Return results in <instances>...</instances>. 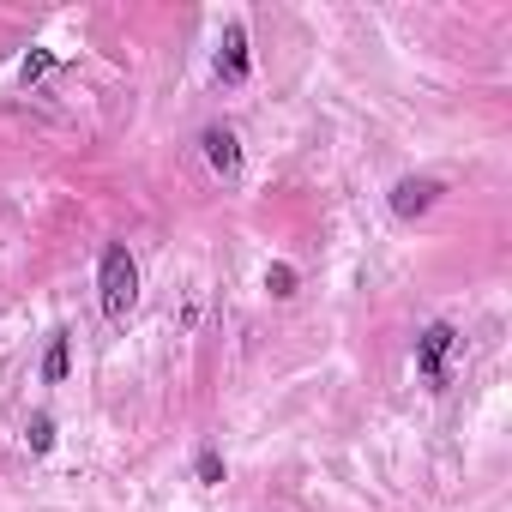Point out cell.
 <instances>
[{
  "instance_id": "obj_7",
  "label": "cell",
  "mask_w": 512,
  "mask_h": 512,
  "mask_svg": "<svg viewBox=\"0 0 512 512\" xmlns=\"http://www.w3.org/2000/svg\"><path fill=\"white\" fill-rule=\"evenodd\" d=\"M49 73H55V55H49V49H37V55H25L19 85H37V79H49Z\"/></svg>"
},
{
  "instance_id": "obj_4",
  "label": "cell",
  "mask_w": 512,
  "mask_h": 512,
  "mask_svg": "<svg viewBox=\"0 0 512 512\" xmlns=\"http://www.w3.org/2000/svg\"><path fill=\"white\" fill-rule=\"evenodd\" d=\"M434 199H440V181L434 175H404L392 187V211L398 217H422V211H434Z\"/></svg>"
},
{
  "instance_id": "obj_10",
  "label": "cell",
  "mask_w": 512,
  "mask_h": 512,
  "mask_svg": "<svg viewBox=\"0 0 512 512\" xmlns=\"http://www.w3.org/2000/svg\"><path fill=\"white\" fill-rule=\"evenodd\" d=\"M25 440H31V452H49V446H55V422H49V416H31Z\"/></svg>"
},
{
  "instance_id": "obj_9",
  "label": "cell",
  "mask_w": 512,
  "mask_h": 512,
  "mask_svg": "<svg viewBox=\"0 0 512 512\" xmlns=\"http://www.w3.org/2000/svg\"><path fill=\"white\" fill-rule=\"evenodd\" d=\"M193 476H199V482H223V452H217V446H199Z\"/></svg>"
},
{
  "instance_id": "obj_6",
  "label": "cell",
  "mask_w": 512,
  "mask_h": 512,
  "mask_svg": "<svg viewBox=\"0 0 512 512\" xmlns=\"http://www.w3.org/2000/svg\"><path fill=\"white\" fill-rule=\"evenodd\" d=\"M67 368H73V356H67V338H55V344H49V356H43V380L55 386V380H67Z\"/></svg>"
},
{
  "instance_id": "obj_2",
  "label": "cell",
  "mask_w": 512,
  "mask_h": 512,
  "mask_svg": "<svg viewBox=\"0 0 512 512\" xmlns=\"http://www.w3.org/2000/svg\"><path fill=\"white\" fill-rule=\"evenodd\" d=\"M458 350V326H446V320H434L422 338H416V374L428 380V386H446V356Z\"/></svg>"
},
{
  "instance_id": "obj_5",
  "label": "cell",
  "mask_w": 512,
  "mask_h": 512,
  "mask_svg": "<svg viewBox=\"0 0 512 512\" xmlns=\"http://www.w3.org/2000/svg\"><path fill=\"white\" fill-rule=\"evenodd\" d=\"M217 79H223V85H241V79H247V31H241V25H229V31H223Z\"/></svg>"
},
{
  "instance_id": "obj_8",
  "label": "cell",
  "mask_w": 512,
  "mask_h": 512,
  "mask_svg": "<svg viewBox=\"0 0 512 512\" xmlns=\"http://www.w3.org/2000/svg\"><path fill=\"white\" fill-rule=\"evenodd\" d=\"M266 290H272L278 302H284V296H296V266H284V260H278V266H266Z\"/></svg>"
},
{
  "instance_id": "obj_1",
  "label": "cell",
  "mask_w": 512,
  "mask_h": 512,
  "mask_svg": "<svg viewBox=\"0 0 512 512\" xmlns=\"http://www.w3.org/2000/svg\"><path fill=\"white\" fill-rule=\"evenodd\" d=\"M97 296H103V314L109 320H127L133 302H139V266H133V253L121 241L103 247V266H97Z\"/></svg>"
},
{
  "instance_id": "obj_3",
  "label": "cell",
  "mask_w": 512,
  "mask_h": 512,
  "mask_svg": "<svg viewBox=\"0 0 512 512\" xmlns=\"http://www.w3.org/2000/svg\"><path fill=\"white\" fill-rule=\"evenodd\" d=\"M199 145H205V163H211L223 181H235V175H241V139H235L229 127H205V133H199Z\"/></svg>"
}]
</instances>
